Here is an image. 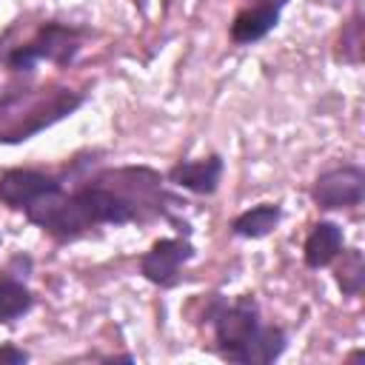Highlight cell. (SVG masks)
<instances>
[{"label": "cell", "mask_w": 365, "mask_h": 365, "mask_svg": "<svg viewBox=\"0 0 365 365\" xmlns=\"http://www.w3.org/2000/svg\"><path fill=\"white\" fill-rule=\"evenodd\" d=\"M171 182L194 191V194H211L222 177V160L217 154L202 157V160H191V163H180L171 168Z\"/></svg>", "instance_id": "7"}, {"label": "cell", "mask_w": 365, "mask_h": 365, "mask_svg": "<svg viewBox=\"0 0 365 365\" xmlns=\"http://www.w3.org/2000/svg\"><path fill=\"white\" fill-rule=\"evenodd\" d=\"M339 54L342 60L348 63H359V51H362V23H359V14L351 17V23L342 29V37H339Z\"/></svg>", "instance_id": "14"}, {"label": "cell", "mask_w": 365, "mask_h": 365, "mask_svg": "<svg viewBox=\"0 0 365 365\" xmlns=\"http://www.w3.org/2000/svg\"><path fill=\"white\" fill-rule=\"evenodd\" d=\"M285 351V334L274 325H262L254 336V342L245 348L240 362H271Z\"/></svg>", "instance_id": "11"}, {"label": "cell", "mask_w": 365, "mask_h": 365, "mask_svg": "<svg viewBox=\"0 0 365 365\" xmlns=\"http://www.w3.org/2000/svg\"><path fill=\"white\" fill-rule=\"evenodd\" d=\"M83 103L68 88H17L0 100V143H20L63 120Z\"/></svg>", "instance_id": "1"}, {"label": "cell", "mask_w": 365, "mask_h": 365, "mask_svg": "<svg viewBox=\"0 0 365 365\" xmlns=\"http://www.w3.org/2000/svg\"><path fill=\"white\" fill-rule=\"evenodd\" d=\"M0 242H3V240H0Z\"/></svg>", "instance_id": "17"}, {"label": "cell", "mask_w": 365, "mask_h": 365, "mask_svg": "<svg viewBox=\"0 0 365 365\" xmlns=\"http://www.w3.org/2000/svg\"><path fill=\"white\" fill-rule=\"evenodd\" d=\"M31 302H34L31 291L23 282H17L11 277L0 279V322H14L17 317H23L31 308Z\"/></svg>", "instance_id": "12"}, {"label": "cell", "mask_w": 365, "mask_h": 365, "mask_svg": "<svg viewBox=\"0 0 365 365\" xmlns=\"http://www.w3.org/2000/svg\"><path fill=\"white\" fill-rule=\"evenodd\" d=\"M77 48H80V37L74 29L48 23L31 43H26L9 54V66L14 71H29L37 60H51L57 66H66L68 60H74Z\"/></svg>", "instance_id": "2"}, {"label": "cell", "mask_w": 365, "mask_h": 365, "mask_svg": "<svg viewBox=\"0 0 365 365\" xmlns=\"http://www.w3.org/2000/svg\"><path fill=\"white\" fill-rule=\"evenodd\" d=\"M60 182L48 174L40 171H29V168H11L6 174H0V202H6L9 208H29L37 197H43L46 191L57 188Z\"/></svg>", "instance_id": "6"}, {"label": "cell", "mask_w": 365, "mask_h": 365, "mask_svg": "<svg viewBox=\"0 0 365 365\" xmlns=\"http://www.w3.org/2000/svg\"><path fill=\"white\" fill-rule=\"evenodd\" d=\"M259 328H262V325H259V319H257V305H254V299H248V297L240 299V302H234V305H228V308H222V311L214 317L217 345H220V351H222L228 359H234V362L242 359L245 348L254 342V336H257Z\"/></svg>", "instance_id": "3"}, {"label": "cell", "mask_w": 365, "mask_h": 365, "mask_svg": "<svg viewBox=\"0 0 365 365\" xmlns=\"http://www.w3.org/2000/svg\"><path fill=\"white\" fill-rule=\"evenodd\" d=\"M277 20H279V9L277 6H254V9H245L231 23V40L237 46L257 43V40H262L277 26Z\"/></svg>", "instance_id": "8"}, {"label": "cell", "mask_w": 365, "mask_h": 365, "mask_svg": "<svg viewBox=\"0 0 365 365\" xmlns=\"http://www.w3.org/2000/svg\"><path fill=\"white\" fill-rule=\"evenodd\" d=\"M311 194L322 208H354L365 197V174L362 168H354V165L331 168L317 177Z\"/></svg>", "instance_id": "4"}, {"label": "cell", "mask_w": 365, "mask_h": 365, "mask_svg": "<svg viewBox=\"0 0 365 365\" xmlns=\"http://www.w3.org/2000/svg\"><path fill=\"white\" fill-rule=\"evenodd\" d=\"M26 359H29L26 351H17V348H11V345H3V348H0V362H26Z\"/></svg>", "instance_id": "15"}, {"label": "cell", "mask_w": 365, "mask_h": 365, "mask_svg": "<svg viewBox=\"0 0 365 365\" xmlns=\"http://www.w3.org/2000/svg\"><path fill=\"white\" fill-rule=\"evenodd\" d=\"M339 251H342V231H339V225H334V222H317L314 231L305 240L302 257H305V265L308 268H322Z\"/></svg>", "instance_id": "9"}, {"label": "cell", "mask_w": 365, "mask_h": 365, "mask_svg": "<svg viewBox=\"0 0 365 365\" xmlns=\"http://www.w3.org/2000/svg\"><path fill=\"white\" fill-rule=\"evenodd\" d=\"M194 257V245L185 240H160L154 242L143 259H140V271L145 279L157 282V285H171L180 274V268Z\"/></svg>", "instance_id": "5"}, {"label": "cell", "mask_w": 365, "mask_h": 365, "mask_svg": "<svg viewBox=\"0 0 365 365\" xmlns=\"http://www.w3.org/2000/svg\"><path fill=\"white\" fill-rule=\"evenodd\" d=\"M288 0H257V6H277V9H282Z\"/></svg>", "instance_id": "16"}, {"label": "cell", "mask_w": 365, "mask_h": 365, "mask_svg": "<svg viewBox=\"0 0 365 365\" xmlns=\"http://www.w3.org/2000/svg\"><path fill=\"white\" fill-rule=\"evenodd\" d=\"M336 282H339V288H342L345 294H351V297L362 291L365 265H362V254H359V251H351V254L342 259V265H339V271H336Z\"/></svg>", "instance_id": "13"}, {"label": "cell", "mask_w": 365, "mask_h": 365, "mask_svg": "<svg viewBox=\"0 0 365 365\" xmlns=\"http://www.w3.org/2000/svg\"><path fill=\"white\" fill-rule=\"evenodd\" d=\"M279 222V205H257V208H251V211H245V214H240L237 220H234V234L237 237H248V240H259V237H265V234H271L274 231V225Z\"/></svg>", "instance_id": "10"}]
</instances>
